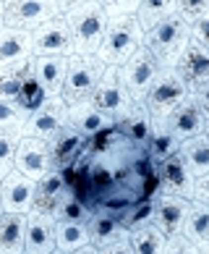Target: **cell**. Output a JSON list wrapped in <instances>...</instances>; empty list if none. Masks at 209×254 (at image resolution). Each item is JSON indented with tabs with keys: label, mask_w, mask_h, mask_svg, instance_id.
<instances>
[{
	"label": "cell",
	"mask_w": 209,
	"mask_h": 254,
	"mask_svg": "<svg viewBox=\"0 0 209 254\" xmlns=\"http://www.w3.org/2000/svg\"><path fill=\"white\" fill-rule=\"evenodd\" d=\"M144 48V26L136 16L110 18L97 50V61L104 65H123Z\"/></svg>",
	"instance_id": "obj_1"
},
{
	"label": "cell",
	"mask_w": 209,
	"mask_h": 254,
	"mask_svg": "<svg viewBox=\"0 0 209 254\" xmlns=\"http://www.w3.org/2000/svg\"><path fill=\"white\" fill-rule=\"evenodd\" d=\"M188 40H191V24L180 13H173L144 32V50L162 68H173Z\"/></svg>",
	"instance_id": "obj_2"
},
{
	"label": "cell",
	"mask_w": 209,
	"mask_h": 254,
	"mask_svg": "<svg viewBox=\"0 0 209 254\" xmlns=\"http://www.w3.org/2000/svg\"><path fill=\"white\" fill-rule=\"evenodd\" d=\"M63 21L68 24L76 55H97L104 29H107V21H110L97 0H89V3L63 11Z\"/></svg>",
	"instance_id": "obj_3"
},
{
	"label": "cell",
	"mask_w": 209,
	"mask_h": 254,
	"mask_svg": "<svg viewBox=\"0 0 209 254\" xmlns=\"http://www.w3.org/2000/svg\"><path fill=\"white\" fill-rule=\"evenodd\" d=\"M188 95H191V89H188V84L183 79H180V73L175 68H162L157 73L155 84L149 87L147 97H144V105H147V110L152 113L155 121H165L175 108H180L188 100Z\"/></svg>",
	"instance_id": "obj_4"
},
{
	"label": "cell",
	"mask_w": 209,
	"mask_h": 254,
	"mask_svg": "<svg viewBox=\"0 0 209 254\" xmlns=\"http://www.w3.org/2000/svg\"><path fill=\"white\" fill-rule=\"evenodd\" d=\"M102 71H104V63L97 61V55H71L68 68H65L60 97L68 102V105L89 100L100 76H102Z\"/></svg>",
	"instance_id": "obj_5"
},
{
	"label": "cell",
	"mask_w": 209,
	"mask_h": 254,
	"mask_svg": "<svg viewBox=\"0 0 209 254\" xmlns=\"http://www.w3.org/2000/svg\"><path fill=\"white\" fill-rule=\"evenodd\" d=\"M58 16H63L58 0H3V21L11 29L34 32Z\"/></svg>",
	"instance_id": "obj_6"
},
{
	"label": "cell",
	"mask_w": 209,
	"mask_h": 254,
	"mask_svg": "<svg viewBox=\"0 0 209 254\" xmlns=\"http://www.w3.org/2000/svg\"><path fill=\"white\" fill-rule=\"evenodd\" d=\"M89 102L94 108H100L104 116H110L112 121H118L131 108L134 100H131L126 84L120 79V65H104V71H102L97 87L92 92Z\"/></svg>",
	"instance_id": "obj_7"
},
{
	"label": "cell",
	"mask_w": 209,
	"mask_h": 254,
	"mask_svg": "<svg viewBox=\"0 0 209 254\" xmlns=\"http://www.w3.org/2000/svg\"><path fill=\"white\" fill-rule=\"evenodd\" d=\"M65 124H68V102L60 95H55V97H47L40 108L26 116L21 136H34V139H42V142H50Z\"/></svg>",
	"instance_id": "obj_8"
},
{
	"label": "cell",
	"mask_w": 209,
	"mask_h": 254,
	"mask_svg": "<svg viewBox=\"0 0 209 254\" xmlns=\"http://www.w3.org/2000/svg\"><path fill=\"white\" fill-rule=\"evenodd\" d=\"M32 53H34V58H47V55L71 58V55H76L68 24L63 21V16L52 18V21H47L42 26H37V29L32 32Z\"/></svg>",
	"instance_id": "obj_9"
},
{
	"label": "cell",
	"mask_w": 209,
	"mask_h": 254,
	"mask_svg": "<svg viewBox=\"0 0 209 254\" xmlns=\"http://www.w3.org/2000/svg\"><path fill=\"white\" fill-rule=\"evenodd\" d=\"M159 71H162V65L152 58L144 48H141L128 63H123L120 65V79H123V84H126L131 100H134V102H144L147 92H149L152 84H155Z\"/></svg>",
	"instance_id": "obj_10"
},
{
	"label": "cell",
	"mask_w": 209,
	"mask_h": 254,
	"mask_svg": "<svg viewBox=\"0 0 209 254\" xmlns=\"http://www.w3.org/2000/svg\"><path fill=\"white\" fill-rule=\"evenodd\" d=\"M13 171H18L26 178H32V181H40L47 171H52V160H50L47 142L34 139V136H18Z\"/></svg>",
	"instance_id": "obj_11"
},
{
	"label": "cell",
	"mask_w": 209,
	"mask_h": 254,
	"mask_svg": "<svg viewBox=\"0 0 209 254\" xmlns=\"http://www.w3.org/2000/svg\"><path fill=\"white\" fill-rule=\"evenodd\" d=\"M157 173H159V189H162V194L180 196V199H188V202L194 199L196 176L188 171V165L183 163V157L178 152L173 157H167L165 163H159Z\"/></svg>",
	"instance_id": "obj_12"
},
{
	"label": "cell",
	"mask_w": 209,
	"mask_h": 254,
	"mask_svg": "<svg viewBox=\"0 0 209 254\" xmlns=\"http://www.w3.org/2000/svg\"><path fill=\"white\" fill-rule=\"evenodd\" d=\"M207 121H209V116L196 105L191 97H188L183 105L170 113L162 124L167 126V131L178 139V142H186V139H194V136L207 134Z\"/></svg>",
	"instance_id": "obj_13"
},
{
	"label": "cell",
	"mask_w": 209,
	"mask_h": 254,
	"mask_svg": "<svg viewBox=\"0 0 209 254\" xmlns=\"http://www.w3.org/2000/svg\"><path fill=\"white\" fill-rule=\"evenodd\" d=\"M152 126H155V118H152V113L147 110L144 102H131V108L115 121V128L123 134V139L136 149L147 147Z\"/></svg>",
	"instance_id": "obj_14"
},
{
	"label": "cell",
	"mask_w": 209,
	"mask_h": 254,
	"mask_svg": "<svg viewBox=\"0 0 209 254\" xmlns=\"http://www.w3.org/2000/svg\"><path fill=\"white\" fill-rule=\"evenodd\" d=\"M173 68L180 73V79L188 84V89L199 87L202 81L209 79V50L204 48V45H199L191 37Z\"/></svg>",
	"instance_id": "obj_15"
},
{
	"label": "cell",
	"mask_w": 209,
	"mask_h": 254,
	"mask_svg": "<svg viewBox=\"0 0 209 254\" xmlns=\"http://www.w3.org/2000/svg\"><path fill=\"white\" fill-rule=\"evenodd\" d=\"M55 252V218L45 212H26V239L24 254H50Z\"/></svg>",
	"instance_id": "obj_16"
},
{
	"label": "cell",
	"mask_w": 209,
	"mask_h": 254,
	"mask_svg": "<svg viewBox=\"0 0 209 254\" xmlns=\"http://www.w3.org/2000/svg\"><path fill=\"white\" fill-rule=\"evenodd\" d=\"M34 186L37 181L21 176L18 171H11L0 181V194H3V210L5 212H21L26 215L34 204Z\"/></svg>",
	"instance_id": "obj_17"
},
{
	"label": "cell",
	"mask_w": 209,
	"mask_h": 254,
	"mask_svg": "<svg viewBox=\"0 0 209 254\" xmlns=\"http://www.w3.org/2000/svg\"><path fill=\"white\" fill-rule=\"evenodd\" d=\"M87 147V136L81 131H76L71 124H65L58 134H55L50 142H47V149H50V160H52V168L58 171H65L76 157L84 152Z\"/></svg>",
	"instance_id": "obj_18"
},
{
	"label": "cell",
	"mask_w": 209,
	"mask_h": 254,
	"mask_svg": "<svg viewBox=\"0 0 209 254\" xmlns=\"http://www.w3.org/2000/svg\"><path fill=\"white\" fill-rule=\"evenodd\" d=\"M188 207H191L188 199L159 194L157 196V210H155V225L165 233V236H175V233H180V228H183V223H186Z\"/></svg>",
	"instance_id": "obj_19"
},
{
	"label": "cell",
	"mask_w": 209,
	"mask_h": 254,
	"mask_svg": "<svg viewBox=\"0 0 209 254\" xmlns=\"http://www.w3.org/2000/svg\"><path fill=\"white\" fill-rule=\"evenodd\" d=\"M87 231H89V244L97 249L128 239L126 225L120 223L118 215H110V212H92V218L87 220Z\"/></svg>",
	"instance_id": "obj_20"
},
{
	"label": "cell",
	"mask_w": 209,
	"mask_h": 254,
	"mask_svg": "<svg viewBox=\"0 0 209 254\" xmlns=\"http://www.w3.org/2000/svg\"><path fill=\"white\" fill-rule=\"evenodd\" d=\"M65 189H68V186H65L63 171H58V168L47 171L40 181H37V186H34V204H32V210L52 215L55 207H58V202H60V196L65 194Z\"/></svg>",
	"instance_id": "obj_21"
},
{
	"label": "cell",
	"mask_w": 209,
	"mask_h": 254,
	"mask_svg": "<svg viewBox=\"0 0 209 254\" xmlns=\"http://www.w3.org/2000/svg\"><path fill=\"white\" fill-rule=\"evenodd\" d=\"M32 68H34V76H37V81H40V87L45 89L47 97L60 95L63 79H65V68H68V58H60V55L32 58Z\"/></svg>",
	"instance_id": "obj_22"
},
{
	"label": "cell",
	"mask_w": 209,
	"mask_h": 254,
	"mask_svg": "<svg viewBox=\"0 0 209 254\" xmlns=\"http://www.w3.org/2000/svg\"><path fill=\"white\" fill-rule=\"evenodd\" d=\"M32 32L11 29L3 26L0 29V65H11V63H24L32 61Z\"/></svg>",
	"instance_id": "obj_23"
},
{
	"label": "cell",
	"mask_w": 209,
	"mask_h": 254,
	"mask_svg": "<svg viewBox=\"0 0 209 254\" xmlns=\"http://www.w3.org/2000/svg\"><path fill=\"white\" fill-rule=\"evenodd\" d=\"M68 124L76 131H81L84 136H92L97 131L112 126L115 121L110 116H104L100 108H94L89 100H84V102H76V105H68Z\"/></svg>",
	"instance_id": "obj_24"
},
{
	"label": "cell",
	"mask_w": 209,
	"mask_h": 254,
	"mask_svg": "<svg viewBox=\"0 0 209 254\" xmlns=\"http://www.w3.org/2000/svg\"><path fill=\"white\" fill-rule=\"evenodd\" d=\"M26 215L3 212L0 215V254H24Z\"/></svg>",
	"instance_id": "obj_25"
},
{
	"label": "cell",
	"mask_w": 209,
	"mask_h": 254,
	"mask_svg": "<svg viewBox=\"0 0 209 254\" xmlns=\"http://www.w3.org/2000/svg\"><path fill=\"white\" fill-rule=\"evenodd\" d=\"M147 155L152 157V163L159 165L165 163L167 157H173L178 149H180V142L167 131V126L162 124V121H155V126H152V134L147 139Z\"/></svg>",
	"instance_id": "obj_26"
},
{
	"label": "cell",
	"mask_w": 209,
	"mask_h": 254,
	"mask_svg": "<svg viewBox=\"0 0 209 254\" xmlns=\"http://www.w3.org/2000/svg\"><path fill=\"white\" fill-rule=\"evenodd\" d=\"M178 155L183 157V163L188 165V171H191L196 178L209 173V136L207 134L180 142Z\"/></svg>",
	"instance_id": "obj_27"
},
{
	"label": "cell",
	"mask_w": 209,
	"mask_h": 254,
	"mask_svg": "<svg viewBox=\"0 0 209 254\" xmlns=\"http://www.w3.org/2000/svg\"><path fill=\"white\" fill-rule=\"evenodd\" d=\"M180 233H183L194 247H204V244H209V207L199 204V202H191Z\"/></svg>",
	"instance_id": "obj_28"
},
{
	"label": "cell",
	"mask_w": 209,
	"mask_h": 254,
	"mask_svg": "<svg viewBox=\"0 0 209 254\" xmlns=\"http://www.w3.org/2000/svg\"><path fill=\"white\" fill-rule=\"evenodd\" d=\"M89 244V231L87 223H63L55 220V249L63 254H71L76 249Z\"/></svg>",
	"instance_id": "obj_29"
},
{
	"label": "cell",
	"mask_w": 209,
	"mask_h": 254,
	"mask_svg": "<svg viewBox=\"0 0 209 254\" xmlns=\"http://www.w3.org/2000/svg\"><path fill=\"white\" fill-rule=\"evenodd\" d=\"M134 202H139V194L134 189H126V186L115 184L110 191H104L94 199V212H110V215H118L120 218Z\"/></svg>",
	"instance_id": "obj_30"
},
{
	"label": "cell",
	"mask_w": 209,
	"mask_h": 254,
	"mask_svg": "<svg viewBox=\"0 0 209 254\" xmlns=\"http://www.w3.org/2000/svg\"><path fill=\"white\" fill-rule=\"evenodd\" d=\"M165 241H167V236L155 223L128 233V244H131V249H134V254H162Z\"/></svg>",
	"instance_id": "obj_31"
},
{
	"label": "cell",
	"mask_w": 209,
	"mask_h": 254,
	"mask_svg": "<svg viewBox=\"0 0 209 254\" xmlns=\"http://www.w3.org/2000/svg\"><path fill=\"white\" fill-rule=\"evenodd\" d=\"M126 147H131V144L123 139V134L115 128V124H112L107 128L97 131V134L87 136V147L84 149H87L89 155H104V152H120V149H126Z\"/></svg>",
	"instance_id": "obj_32"
},
{
	"label": "cell",
	"mask_w": 209,
	"mask_h": 254,
	"mask_svg": "<svg viewBox=\"0 0 209 254\" xmlns=\"http://www.w3.org/2000/svg\"><path fill=\"white\" fill-rule=\"evenodd\" d=\"M29 71H32V61L0 65V97L13 100L18 95V89H21V84H24V79H26Z\"/></svg>",
	"instance_id": "obj_33"
},
{
	"label": "cell",
	"mask_w": 209,
	"mask_h": 254,
	"mask_svg": "<svg viewBox=\"0 0 209 254\" xmlns=\"http://www.w3.org/2000/svg\"><path fill=\"white\" fill-rule=\"evenodd\" d=\"M178 13V5H175V0H141V5H139V24L144 26V32L152 29L155 24H159L162 18L167 16H173Z\"/></svg>",
	"instance_id": "obj_34"
},
{
	"label": "cell",
	"mask_w": 209,
	"mask_h": 254,
	"mask_svg": "<svg viewBox=\"0 0 209 254\" xmlns=\"http://www.w3.org/2000/svg\"><path fill=\"white\" fill-rule=\"evenodd\" d=\"M52 218L63 220V223H87L92 218V210L76 194H71L68 189H65V194L60 196V202H58V207H55V212H52Z\"/></svg>",
	"instance_id": "obj_35"
},
{
	"label": "cell",
	"mask_w": 209,
	"mask_h": 254,
	"mask_svg": "<svg viewBox=\"0 0 209 254\" xmlns=\"http://www.w3.org/2000/svg\"><path fill=\"white\" fill-rule=\"evenodd\" d=\"M155 210H157V199H139L120 215V223L126 225V231H139L144 225L155 223Z\"/></svg>",
	"instance_id": "obj_36"
},
{
	"label": "cell",
	"mask_w": 209,
	"mask_h": 254,
	"mask_svg": "<svg viewBox=\"0 0 209 254\" xmlns=\"http://www.w3.org/2000/svg\"><path fill=\"white\" fill-rule=\"evenodd\" d=\"M13 100H16V105L21 108V110H26V113L37 110V108H40L42 102L47 100L45 89L40 87V81H37V76H34V68L26 73V79H24V84H21V89H18V95H16Z\"/></svg>",
	"instance_id": "obj_37"
},
{
	"label": "cell",
	"mask_w": 209,
	"mask_h": 254,
	"mask_svg": "<svg viewBox=\"0 0 209 254\" xmlns=\"http://www.w3.org/2000/svg\"><path fill=\"white\" fill-rule=\"evenodd\" d=\"M26 116H29V113L18 108L16 100L0 97V131H8V134H18V136H21Z\"/></svg>",
	"instance_id": "obj_38"
},
{
	"label": "cell",
	"mask_w": 209,
	"mask_h": 254,
	"mask_svg": "<svg viewBox=\"0 0 209 254\" xmlns=\"http://www.w3.org/2000/svg\"><path fill=\"white\" fill-rule=\"evenodd\" d=\"M16 147H18V134H8V131H0V181H3V178L13 171Z\"/></svg>",
	"instance_id": "obj_39"
},
{
	"label": "cell",
	"mask_w": 209,
	"mask_h": 254,
	"mask_svg": "<svg viewBox=\"0 0 209 254\" xmlns=\"http://www.w3.org/2000/svg\"><path fill=\"white\" fill-rule=\"evenodd\" d=\"M107 18H123V16H136L141 0H97Z\"/></svg>",
	"instance_id": "obj_40"
},
{
	"label": "cell",
	"mask_w": 209,
	"mask_h": 254,
	"mask_svg": "<svg viewBox=\"0 0 209 254\" xmlns=\"http://www.w3.org/2000/svg\"><path fill=\"white\" fill-rule=\"evenodd\" d=\"M175 5H178V13L188 24H194L199 16H204L209 11V0H175Z\"/></svg>",
	"instance_id": "obj_41"
},
{
	"label": "cell",
	"mask_w": 209,
	"mask_h": 254,
	"mask_svg": "<svg viewBox=\"0 0 209 254\" xmlns=\"http://www.w3.org/2000/svg\"><path fill=\"white\" fill-rule=\"evenodd\" d=\"M162 254H199V247H194L183 233H175V236H167Z\"/></svg>",
	"instance_id": "obj_42"
},
{
	"label": "cell",
	"mask_w": 209,
	"mask_h": 254,
	"mask_svg": "<svg viewBox=\"0 0 209 254\" xmlns=\"http://www.w3.org/2000/svg\"><path fill=\"white\" fill-rule=\"evenodd\" d=\"M191 37L199 45H204V48L209 50V11L204 16H199L196 21L191 24Z\"/></svg>",
	"instance_id": "obj_43"
},
{
	"label": "cell",
	"mask_w": 209,
	"mask_h": 254,
	"mask_svg": "<svg viewBox=\"0 0 209 254\" xmlns=\"http://www.w3.org/2000/svg\"><path fill=\"white\" fill-rule=\"evenodd\" d=\"M191 202H199V204H207L209 207V173L196 178V184H194V199Z\"/></svg>",
	"instance_id": "obj_44"
},
{
	"label": "cell",
	"mask_w": 209,
	"mask_h": 254,
	"mask_svg": "<svg viewBox=\"0 0 209 254\" xmlns=\"http://www.w3.org/2000/svg\"><path fill=\"white\" fill-rule=\"evenodd\" d=\"M188 97H191V100L196 102V105L202 108V110L207 113V116H209V79H207V81H202L199 87H194Z\"/></svg>",
	"instance_id": "obj_45"
},
{
	"label": "cell",
	"mask_w": 209,
	"mask_h": 254,
	"mask_svg": "<svg viewBox=\"0 0 209 254\" xmlns=\"http://www.w3.org/2000/svg\"><path fill=\"white\" fill-rule=\"evenodd\" d=\"M100 254H134V249H131L128 239H123V241L110 244V247H102V249H100Z\"/></svg>",
	"instance_id": "obj_46"
},
{
	"label": "cell",
	"mask_w": 209,
	"mask_h": 254,
	"mask_svg": "<svg viewBox=\"0 0 209 254\" xmlns=\"http://www.w3.org/2000/svg\"><path fill=\"white\" fill-rule=\"evenodd\" d=\"M81 3H89V0H58L60 11H68V8H73V5H81Z\"/></svg>",
	"instance_id": "obj_47"
},
{
	"label": "cell",
	"mask_w": 209,
	"mask_h": 254,
	"mask_svg": "<svg viewBox=\"0 0 209 254\" xmlns=\"http://www.w3.org/2000/svg\"><path fill=\"white\" fill-rule=\"evenodd\" d=\"M71 254H100V249H97V247H92V244H87V247L76 249V252H71Z\"/></svg>",
	"instance_id": "obj_48"
},
{
	"label": "cell",
	"mask_w": 209,
	"mask_h": 254,
	"mask_svg": "<svg viewBox=\"0 0 209 254\" xmlns=\"http://www.w3.org/2000/svg\"><path fill=\"white\" fill-rule=\"evenodd\" d=\"M199 254H209V244H204V247H199Z\"/></svg>",
	"instance_id": "obj_49"
},
{
	"label": "cell",
	"mask_w": 209,
	"mask_h": 254,
	"mask_svg": "<svg viewBox=\"0 0 209 254\" xmlns=\"http://www.w3.org/2000/svg\"><path fill=\"white\" fill-rule=\"evenodd\" d=\"M5 26V21H3V3H0V29Z\"/></svg>",
	"instance_id": "obj_50"
},
{
	"label": "cell",
	"mask_w": 209,
	"mask_h": 254,
	"mask_svg": "<svg viewBox=\"0 0 209 254\" xmlns=\"http://www.w3.org/2000/svg\"><path fill=\"white\" fill-rule=\"evenodd\" d=\"M5 210H3V194H0V215H3Z\"/></svg>",
	"instance_id": "obj_51"
},
{
	"label": "cell",
	"mask_w": 209,
	"mask_h": 254,
	"mask_svg": "<svg viewBox=\"0 0 209 254\" xmlns=\"http://www.w3.org/2000/svg\"><path fill=\"white\" fill-rule=\"evenodd\" d=\"M207 136H209V121H207Z\"/></svg>",
	"instance_id": "obj_52"
},
{
	"label": "cell",
	"mask_w": 209,
	"mask_h": 254,
	"mask_svg": "<svg viewBox=\"0 0 209 254\" xmlns=\"http://www.w3.org/2000/svg\"><path fill=\"white\" fill-rule=\"evenodd\" d=\"M50 254H63V252H58V249H55V252H50Z\"/></svg>",
	"instance_id": "obj_53"
},
{
	"label": "cell",
	"mask_w": 209,
	"mask_h": 254,
	"mask_svg": "<svg viewBox=\"0 0 209 254\" xmlns=\"http://www.w3.org/2000/svg\"><path fill=\"white\" fill-rule=\"evenodd\" d=\"M0 3H3V0H0Z\"/></svg>",
	"instance_id": "obj_54"
}]
</instances>
